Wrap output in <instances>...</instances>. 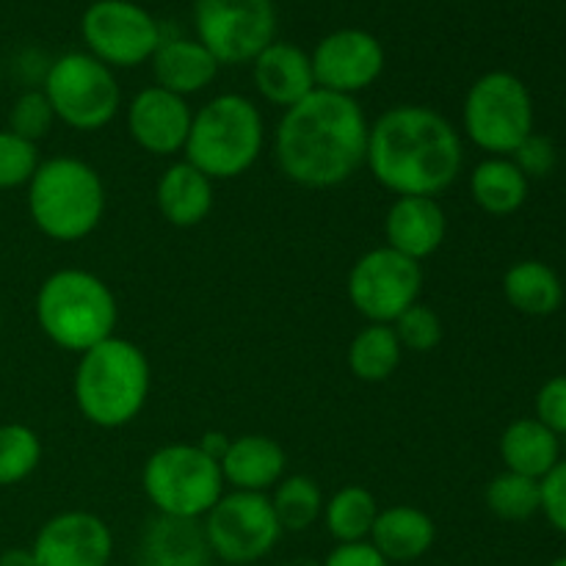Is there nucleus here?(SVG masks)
Returning a JSON list of instances; mask_svg holds the SVG:
<instances>
[{
    "instance_id": "nucleus-1",
    "label": "nucleus",
    "mask_w": 566,
    "mask_h": 566,
    "mask_svg": "<svg viewBox=\"0 0 566 566\" xmlns=\"http://www.w3.org/2000/svg\"><path fill=\"white\" fill-rule=\"evenodd\" d=\"M370 122L357 97L324 92L282 111L274 127V160L282 177L310 191L352 180L365 166Z\"/></svg>"
},
{
    "instance_id": "nucleus-2",
    "label": "nucleus",
    "mask_w": 566,
    "mask_h": 566,
    "mask_svg": "<svg viewBox=\"0 0 566 566\" xmlns=\"http://www.w3.org/2000/svg\"><path fill=\"white\" fill-rule=\"evenodd\" d=\"M365 166L392 197H440L459 180L464 144L457 125L431 105H392L368 133Z\"/></svg>"
},
{
    "instance_id": "nucleus-3",
    "label": "nucleus",
    "mask_w": 566,
    "mask_h": 566,
    "mask_svg": "<svg viewBox=\"0 0 566 566\" xmlns=\"http://www.w3.org/2000/svg\"><path fill=\"white\" fill-rule=\"evenodd\" d=\"M153 390V365L142 346L114 335L77 357L72 398L83 420L114 431L144 412Z\"/></svg>"
},
{
    "instance_id": "nucleus-4",
    "label": "nucleus",
    "mask_w": 566,
    "mask_h": 566,
    "mask_svg": "<svg viewBox=\"0 0 566 566\" xmlns=\"http://www.w3.org/2000/svg\"><path fill=\"white\" fill-rule=\"evenodd\" d=\"M25 208L33 227L50 241H86L108 208L103 175L75 155L42 158L25 186Z\"/></svg>"
},
{
    "instance_id": "nucleus-5",
    "label": "nucleus",
    "mask_w": 566,
    "mask_h": 566,
    "mask_svg": "<svg viewBox=\"0 0 566 566\" xmlns=\"http://www.w3.org/2000/svg\"><path fill=\"white\" fill-rule=\"evenodd\" d=\"M33 315L55 348L81 357L116 335L119 304L103 276L83 269H59L39 285Z\"/></svg>"
},
{
    "instance_id": "nucleus-6",
    "label": "nucleus",
    "mask_w": 566,
    "mask_h": 566,
    "mask_svg": "<svg viewBox=\"0 0 566 566\" xmlns=\"http://www.w3.org/2000/svg\"><path fill=\"white\" fill-rule=\"evenodd\" d=\"M265 147V119L260 105L247 94H216L193 111L182 158L213 182L243 177L260 160Z\"/></svg>"
},
{
    "instance_id": "nucleus-7",
    "label": "nucleus",
    "mask_w": 566,
    "mask_h": 566,
    "mask_svg": "<svg viewBox=\"0 0 566 566\" xmlns=\"http://www.w3.org/2000/svg\"><path fill=\"white\" fill-rule=\"evenodd\" d=\"M142 490L160 517L202 523L227 492V484L219 462L197 442H169L144 462Z\"/></svg>"
},
{
    "instance_id": "nucleus-8",
    "label": "nucleus",
    "mask_w": 566,
    "mask_h": 566,
    "mask_svg": "<svg viewBox=\"0 0 566 566\" xmlns=\"http://www.w3.org/2000/svg\"><path fill=\"white\" fill-rule=\"evenodd\" d=\"M462 130L484 153L512 158L534 133V97L528 86L506 70L475 77L464 94Z\"/></svg>"
},
{
    "instance_id": "nucleus-9",
    "label": "nucleus",
    "mask_w": 566,
    "mask_h": 566,
    "mask_svg": "<svg viewBox=\"0 0 566 566\" xmlns=\"http://www.w3.org/2000/svg\"><path fill=\"white\" fill-rule=\"evenodd\" d=\"M42 92L55 119L77 133L103 130L122 108V86L114 70L88 53L59 55L44 72Z\"/></svg>"
},
{
    "instance_id": "nucleus-10",
    "label": "nucleus",
    "mask_w": 566,
    "mask_h": 566,
    "mask_svg": "<svg viewBox=\"0 0 566 566\" xmlns=\"http://www.w3.org/2000/svg\"><path fill=\"white\" fill-rule=\"evenodd\" d=\"M205 539L216 562L249 566L274 553L282 539L271 497L263 492H224L202 517Z\"/></svg>"
},
{
    "instance_id": "nucleus-11",
    "label": "nucleus",
    "mask_w": 566,
    "mask_h": 566,
    "mask_svg": "<svg viewBox=\"0 0 566 566\" xmlns=\"http://www.w3.org/2000/svg\"><path fill=\"white\" fill-rule=\"evenodd\" d=\"M193 31L221 66L252 64L276 39L274 0H193Z\"/></svg>"
},
{
    "instance_id": "nucleus-12",
    "label": "nucleus",
    "mask_w": 566,
    "mask_h": 566,
    "mask_svg": "<svg viewBox=\"0 0 566 566\" xmlns=\"http://www.w3.org/2000/svg\"><path fill=\"white\" fill-rule=\"evenodd\" d=\"M86 53L111 70H136L149 64L164 42L160 22L133 0H94L81 17Z\"/></svg>"
},
{
    "instance_id": "nucleus-13",
    "label": "nucleus",
    "mask_w": 566,
    "mask_h": 566,
    "mask_svg": "<svg viewBox=\"0 0 566 566\" xmlns=\"http://www.w3.org/2000/svg\"><path fill=\"white\" fill-rule=\"evenodd\" d=\"M346 293L368 324H392L403 310L420 302L423 269L390 247L368 249L348 271Z\"/></svg>"
},
{
    "instance_id": "nucleus-14",
    "label": "nucleus",
    "mask_w": 566,
    "mask_h": 566,
    "mask_svg": "<svg viewBox=\"0 0 566 566\" xmlns=\"http://www.w3.org/2000/svg\"><path fill=\"white\" fill-rule=\"evenodd\" d=\"M315 86L324 92L357 97L374 86L387 64L385 44L365 28H337L318 39L310 53Z\"/></svg>"
},
{
    "instance_id": "nucleus-15",
    "label": "nucleus",
    "mask_w": 566,
    "mask_h": 566,
    "mask_svg": "<svg viewBox=\"0 0 566 566\" xmlns=\"http://www.w3.org/2000/svg\"><path fill=\"white\" fill-rule=\"evenodd\" d=\"M114 551L111 525L99 514L81 509L53 514L31 545L36 566H111Z\"/></svg>"
},
{
    "instance_id": "nucleus-16",
    "label": "nucleus",
    "mask_w": 566,
    "mask_h": 566,
    "mask_svg": "<svg viewBox=\"0 0 566 566\" xmlns=\"http://www.w3.org/2000/svg\"><path fill=\"white\" fill-rule=\"evenodd\" d=\"M193 108L186 97L166 92L160 86H147L133 94L127 103V133L133 144L155 158H171L186 149L191 130Z\"/></svg>"
},
{
    "instance_id": "nucleus-17",
    "label": "nucleus",
    "mask_w": 566,
    "mask_h": 566,
    "mask_svg": "<svg viewBox=\"0 0 566 566\" xmlns=\"http://www.w3.org/2000/svg\"><path fill=\"white\" fill-rule=\"evenodd\" d=\"M448 235V216L434 197H396L385 213V247L423 263Z\"/></svg>"
},
{
    "instance_id": "nucleus-18",
    "label": "nucleus",
    "mask_w": 566,
    "mask_h": 566,
    "mask_svg": "<svg viewBox=\"0 0 566 566\" xmlns=\"http://www.w3.org/2000/svg\"><path fill=\"white\" fill-rule=\"evenodd\" d=\"M252 81L269 105L287 111L302 103L315 88L313 59L296 42H274L252 61Z\"/></svg>"
},
{
    "instance_id": "nucleus-19",
    "label": "nucleus",
    "mask_w": 566,
    "mask_h": 566,
    "mask_svg": "<svg viewBox=\"0 0 566 566\" xmlns=\"http://www.w3.org/2000/svg\"><path fill=\"white\" fill-rule=\"evenodd\" d=\"M219 468L230 490L269 495L287 475V453L274 437L241 434L232 437Z\"/></svg>"
},
{
    "instance_id": "nucleus-20",
    "label": "nucleus",
    "mask_w": 566,
    "mask_h": 566,
    "mask_svg": "<svg viewBox=\"0 0 566 566\" xmlns=\"http://www.w3.org/2000/svg\"><path fill=\"white\" fill-rule=\"evenodd\" d=\"M155 205L166 224L177 227V230H191L213 213L216 182L186 158L175 160L158 177Z\"/></svg>"
},
{
    "instance_id": "nucleus-21",
    "label": "nucleus",
    "mask_w": 566,
    "mask_h": 566,
    "mask_svg": "<svg viewBox=\"0 0 566 566\" xmlns=\"http://www.w3.org/2000/svg\"><path fill=\"white\" fill-rule=\"evenodd\" d=\"M149 66H153L155 86L188 99L213 86L221 64L199 39L164 36V42L158 44L155 55L149 59Z\"/></svg>"
},
{
    "instance_id": "nucleus-22",
    "label": "nucleus",
    "mask_w": 566,
    "mask_h": 566,
    "mask_svg": "<svg viewBox=\"0 0 566 566\" xmlns=\"http://www.w3.org/2000/svg\"><path fill=\"white\" fill-rule=\"evenodd\" d=\"M138 566H213L202 523L155 514L138 539Z\"/></svg>"
},
{
    "instance_id": "nucleus-23",
    "label": "nucleus",
    "mask_w": 566,
    "mask_h": 566,
    "mask_svg": "<svg viewBox=\"0 0 566 566\" xmlns=\"http://www.w3.org/2000/svg\"><path fill=\"white\" fill-rule=\"evenodd\" d=\"M368 542L390 564L418 562L434 547L437 523L423 509L398 503V506L379 509Z\"/></svg>"
},
{
    "instance_id": "nucleus-24",
    "label": "nucleus",
    "mask_w": 566,
    "mask_h": 566,
    "mask_svg": "<svg viewBox=\"0 0 566 566\" xmlns=\"http://www.w3.org/2000/svg\"><path fill=\"white\" fill-rule=\"evenodd\" d=\"M501 459L509 473L528 475L542 481L558 462L562 446L558 437L536 418H520L509 423L501 434Z\"/></svg>"
},
{
    "instance_id": "nucleus-25",
    "label": "nucleus",
    "mask_w": 566,
    "mask_h": 566,
    "mask_svg": "<svg viewBox=\"0 0 566 566\" xmlns=\"http://www.w3.org/2000/svg\"><path fill=\"white\" fill-rule=\"evenodd\" d=\"M470 197L484 213L490 216H512L528 199L531 180L517 169L512 158L490 155L470 171Z\"/></svg>"
},
{
    "instance_id": "nucleus-26",
    "label": "nucleus",
    "mask_w": 566,
    "mask_h": 566,
    "mask_svg": "<svg viewBox=\"0 0 566 566\" xmlns=\"http://www.w3.org/2000/svg\"><path fill=\"white\" fill-rule=\"evenodd\" d=\"M503 296L517 313L545 318L562 307L564 285L542 260H520L503 274Z\"/></svg>"
},
{
    "instance_id": "nucleus-27",
    "label": "nucleus",
    "mask_w": 566,
    "mask_h": 566,
    "mask_svg": "<svg viewBox=\"0 0 566 566\" xmlns=\"http://www.w3.org/2000/svg\"><path fill=\"white\" fill-rule=\"evenodd\" d=\"M379 517V503L376 495L363 484H346L324 503L326 534L335 539V545H352V542H368Z\"/></svg>"
},
{
    "instance_id": "nucleus-28",
    "label": "nucleus",
    "mask_w": 566,
    "mask_h": 566,
    "mask_svg": "<svg viewBox=\"0 0 566 566\" xmlns=\"http://www.w3.org/2000/svg\"><path fill=\"white\" fill-rule=\"evenodd\" d=\"M403 348L390 324H365L348 343V370L365 385L387 381L398 370Z\"/></svg>"
},
{
    "instance_id": "nucleus-29",
    "label": "nucleus",
    "mask_w": 566,
    "mask_h": 566,
    "mask_svg": "<svg viewBox=\"0 0 566 566\" xmlns=\"http://www.w3.org/2000/svg\"><path fill=\"white\" fill-rule=\"evenodd\" d=\"M271 506H274L276 520L287 534H302L313 528L324 514V490L313 475H285L274 490L269 492Z\"/></svg>"
},
{
    "instance_id": "nucleus-30",
    "label": "nucleus",
    "mask_w": 566,
    "mask_h": 566,
    "mask_svg": "<svg viewBox=\"0 0 566 566\" xmlns=\"http://www.w3.org/2000/svg\"><path fill=\"white\" fill-rule=\"evenodd\" d=\"M486 509L495 514L497 520L506 523H523L531 520L534 514L542 512V484L536 479L517 473H497L495 479L486 484L484 492Z\"/></svg>"
},
{
    "instance_id": "nucleus-31",
    "label": "nucleus",
    "mask_w": 566,
    "mask_h": 566,
    "mask_svg": "<svg viewBox=\"0 0 566 566\" xmlns=\"http://www.w3.org/2000/svg\"><path fill=\"white\" fill-rule=\"evenodd\" d=\"M44 457L42 437L25 423H0V486L31 479Z\"/></svg>"
},
{
    "instance_id": "nucleus-32",
    "label": "nucleus",
    "mask_w": 566,
    "mask_h": 566,
    "mask_svg": "<svg viewBox=\"0 0 566 566\" xmlns=\"http://www.w3.org/2000/svg\"><path fill=\"white\" fill-rule=\"evenodd\" d=\"M55 114L50 99L44 97L42 88H25L22 94H17V99L9 108V119H6V130H11L14 136L25 138V142L36 144L42 138L50 136V130L55 127Z\"/></svg>"
},
{
    "instance_id": "nucleus-33",
    "label": "nucleus",
    "mask_w": 566,
    "mask_h": 566,
    "mask_svg": "<svg viewBox=\"0 0 566 566\" xmlns=\"http://www.w3.org/2000/svg\"><path fill=\"white\" fill-rule=\"evenodd\" d=\"M392 329H396L398 343H401L403 354H429L434 352L437 346L442 343V318L426 304H412L409 310H403L396 321H392Z\"/></svg>"
},
{
    "instance_id": "nucleus-34",
    "label": "nucleus",
    "mask_w": 566,
    "mask_h": 566,
    "mask_svg": "<svg viewBox=\"0 0 566 566\" xmlns=\"http://www.w3.org/2000/svg\"><path fill=\"white\" fill-rule=\"evenodd\" d=\"M39 164H42V155L36 144L0 127V191L25 188Z\"/></svg>"
},
{
    "instance_id": "nucleus-35",
    "label": "nucleus",
    "mask_w": 566,
    "mask_h": 566,
    "mask_svg": "<svg viewBox=\"0 0 566 566\" xmlns=\"http://www.w3.org/2000/svg\"><path fill=\"white\" fill-rule=\"evenodd\" d=\"M512 160L517 164V169L523 171L528 180H542V177L551 175L556 169V144L547 136H539V133H531L523 144L512 153Z\"/></svg>"
},
{
    "instance_id": "nucleus-36",
    "label": "nucleus",
    "mask_w": 566,
    "mask_h": 566,
    "mask_svg": "<svg viewBox=\"0 0 566 566\" xmlns=\"http://www.w3.org/2000/svg\"><path fill=\"white\" fill-rule=\"evenodd\" d=\"M536 420L556 437L566 434V376H553L536 392Z\"/></svg>"
},
{
    "instance_id": "nucleus-37",
    "label": "nucleus",
    "mask_w": 566,
    "mask_h": 566,
    "mask_svg": "<svg viewBox=\"0 0 566 566\" xmlns=\"http://www.w3.org/2000/svg\"><path fill=\"white\" fill-rule=\"evenodd\" d=\"M542 484V514L547 517V523L566 536V459L556 464Z\"/></svg>"
},
{
    "instance_id": "nucleus-38",
    "label": "nucleus",
    "mask_w": 566,
    "mask_h": 566,
    "mask_svg": "<svg viewBox=\"0 0 566 566\" xmlns=\"http://www.w3.org/2000/svg\"><path fill=\"white\" fill-rule=\"evenodd\" d=\"M321 566H392L370 542L335 545Z\"/></svg>"
},
{
    "instance_id": "nucleus-39",
    "label": "nucleus",
    "mask_w": 566,
    "mask_h": 566,
    "mask_svg": "<svg viewBox=\"0 0 566 566\" xmlns=\"http://www.w3.org/2000/svg\"><path fill=\"white\" fill-rule=\"evenodd\" d=\"M230 440H232V437L221 434V431H208V434H202V440H199L197 446L202 448V451L208 453L210 459L221 462V457H224L227 448H230Z\"/></svg>"
},
{
    "instance_id": "nucleus-40",
    "label": "nucleus",
    "mask_w": 566,
    "mask_h": 566,
    "mask_svg": "<svg viewBox=\"0 0 566 566\" xmlns=\"http://www.w3.org/2000/svg\"><path fill=\"white\" fill-rule=\"evenodd\" d=\"M0 566H36L31 547H9L0 553Z\"/></svg>"
},
{
    "instance_id": "nucleus-41",
    "label": "nucleus",
    "mask_w": 566,
    "mask_h": 566,
    "mask_svg": "<svg viewBox=\"0 0 566 566\" xmlns=\"http://www.w3.org/2000/svg\"><path fill=\"white\" fill-rule=\"evenodd\" d=\"M551 566H566V556H562V558H556V562H553Z\"/></svg>"
},
{
    "instance_id": "nucleus-42",
    "label": "nucleus",
    "mask_w": 566,
    "mask_h": 566,
    "mask_svg": "<svg viewBox=\"0 0 566 566\" xmlns=\"http://www.w3.org/2000/svg\"><path fill=\"white\" fill-rule=\"evenodd\" d=\"M274 566H302V564H274Z\"/></svg>"
},
{
    "instance_id": "nucleus-43",
    "label": "nucleus",
    "mask_w": 566,
    "mask_h": 566,
    "mask_svg": "<svg viewBox=\"0 0 566 566\" xmlns=\"http://www.w3.org/2000/svg\"><path fill=\"white\" fill-rule=\"evenodd\" d=\"M0 326H3V315H0Z\"/></svg>"
}]
</instances>
